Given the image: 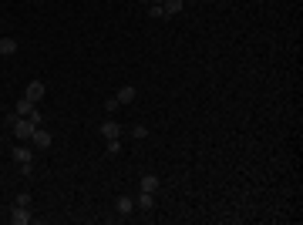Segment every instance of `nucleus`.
I'll use <instances>...</instances> for the list:
<instances>
[{
	"label": "nucleus",
	"instance_id": "aec40b11",
	"mask_svg": "<svg viewBox=\"0 0 303 225\" xmlns=\"http://www.w3.org/2000/svg\"><path fill=\"white\" fill-rule=\"evenodd\" d=\"M145 4H165V0H145Z\"/></svg>",
	"mask_w": 303,
	"mask_h": 225
},
{
	"label": "nucleus",
	"instance_id": "f257e3e1",
	"mask_svg": "<svg viewBox=\"0 0 303 225\" xmlns=\"http://www.w3.org/2000/svg\"><path fill=\"white\" fill-rule=\"evenodd\" d=\"M10 131H14V138H20V141H31V135L37 131V124H31V118H17L14 124H10Z\"/></svg>",
	"mask_w": 303,
	"mask_h": 225
},
{
	"label": "nucleus",
	"instance_id": "ddd939ff",
	"mask_svg": "<svg viewBox=\"0 0 303 225\" xmlns=\"http://www.w3.org/2000/svg\"><path fill=\"white\" fill-rule=\"evenodd\" d=\"M31 108H34L31 101H27V97H20V101H17V105H14V111L20 114V118H27V114H31Z\"/></svg>",
	"mask_w": 303,
	"mask_h": 225
},
{
	"label": "nucleus",
	"instance_id": "dca6fc26",
	"mask_svg": "<svg viewBox=\"0 0 303 225\" xmlns=\"http://www.w3.org/2000/svg\"><path fill=\"white\" fill-rule=\"evenodd\" d=\"M132 135H135V138H148V128H145V124H135V128H132Z\"/></svg>",
	"mask_w": 303,
	"mask_h": 225
},
{
	"label": "nucleus",
	"instance_id": "2eb2a0df",
	"mask_svg": "<svg viewBox=\"0 0 303 225\" xmlns=\"http://www.w3.org/2000/svg\"><path fill=\"white\" fill-rule=\"evenodd\" d=\"M14 205H27V209H31V192H20V195L14 198Z\"/></svg>",
	"mask_w": 303,
	"mask_h": 225
},
{
	"label": "nucleus",
	"instance_id": "20e7f679",
	"mask_svg": "<svg viewBox=\"0 0 303 225\" xmlns=\"http://www.w3.org/2000/svg\"><path fill=\"white\" fill-rule=\"evenodd\" d=\"M115 212H118V215H132V212H135V198H132V195H118Z\"/></svg>",
	"mask_w": 303,
	"mask_h": 225
},
{
	"label": "nucleus",
	"instance_id": "9d476101",
	"mask_svg": "<svg viewBox=\"0 0 303 225\" xmlns=\"http://www.w3.org/2000/svg\"><path fill=\"white\" fill-rule=\"evenodd\" d=\"M17 54V40L14 37H0V57H14Z\"/></svg>",
	"mask_w": 303,
	"mask_h": 225
},
{
	"label": "nucleus",
	"instance_id": "1a4fd4ad",
	"mask_svg": "<svg viewBox=\"0 0 303 225\" xmlns=\"http://www.w3.org/2000/svg\"><path fill=\"white\" fill-rule=\"evenodd\" d=\"M138 188H142V192H159V175H142V182H138Z\"/></svg>",
	"mask_w": 303,
	"mask_h": 225
},
{
	"label": "nucleus",
	"instance_id": "6e6552de",
	"mask_svg": "<svg viewBox=\"0 0 303 225\" xmlns=\"http://www.w3.org/2000/svg\"><path fill=\"white\" fill-rule=\"evenodd\" d=\"M115 97H118V105H132V101L138 97V91L132 88V84H125V88H118V94H115Z\"/></svg>",
	"mask_w": 303,
	"mask_h": 225
},
{
	"label": "nucleus",
	"instance_id": "4468645a",
	"mask_svg": "<svg viewBox=\"0 0 303 225\" xmlns=\"http://www.w3.org/2000/svg\"><path fill=\"white\" fill-rule=\"evenodd\" d=\"M27 118H31V124H37V128L44 124V114H40L37 108H31V114H27Z\"/></svg>",
	"mask_w": 303,
	"mask_h": 225
},
{
	"label": "nucleus",
	"instance_id": "0eeeda50",
	"mask_svg": "<svg viewBox=\"0 0 303 225\" xmlns=\"http://www.w3.org/2000/svg\"><path fill=\"white\" fill-rule=\"evenodd\" d=\"M31 141H34V148H40V152H44V148H51V135H48L44 128H37V131H34V135H31Z\"/></svg>",
	"mask_w": 303,
	"mask_h": 225
},
{
	"label": "nucleus",
	"instance_id": "f03ea898",
	"mask_svg": "<svg viewBox=\"0 0 303 225\" xmlns=\"http://www.w3.org/2000/svg\"><path fill=\"white\" fill-rule=\"evenodd\" d=\"M48 94V88H44V81H27V91H24V97L31 101V105H37L40 97Z\"/></svg>",
	"mask_w": 303,
	"mask_h": 225
},
{
	"label": "nucleus",
	"instance_id": "f8f14e48",
	"mask_svg": "<svg viewBox=\"0 0 303 225\" xmlns=\"http://www.w3.org/2000/svg\"><path fill=\"white\" fill-rule=\"evenodd\" d=\"M14 161H34L31 148H24V145H17V148H14Z\"/></svg>",
	"mask_w": 303,
	"mask_h": 225
},
{
	"label": "nucleus",
	"instance_id": "7ed1b4c3",
	"mask_svg": "<svg viewBox=\"0 0 303 225\" xmlns=\"http://www.w3.org/2000/svg\"><path fill=\"white\" fill-rule=\"evenodd\" d=\"M10 222L14 225H27V222H34V215H31L27 205H14V209H10Z\"/></svg>",
	"mask_w": 303,
	"mask_h": 225
},
{
	"label": "nucleus",
	"instance_id": "39448f33",
	"mask_svg": "<svg viewBox=\"0 0 303 225\" xmlns=\"http://www.w3.org/2000/svg\"><path fill=\"white\" fill-rule=\"evenodd\" d=\"M135 209H142V212H155V195L152 192H142L135 198Z\"/></svg>",
	"mask_w": 303,
	"mask_h": 225
},
{
	"label": "nucleus",
	"instance_id": "a211bd4d",
	"mask_svg": "<svg viewBox=\"0 0 303 225\" xmlns=\"http://www.w3.org/2000/svg\"><path fill=\"white\" fill-rule=\"evenodd\" d=\"M121 152V145H118V138H112V141H108V155H118Z\"/></svg>",
	"mask_w": 303,
	"mask_h": 225
},
{
	"label": "nucleus",
	"instance_id": "f3484780",
	"mask_svg": "<svg viewBox=\"0 0 303 225\" xmlns=\"http://www.w3.org/2000/svg\"><path fill=\"white\" fill-rule=\"evenodd\" d=\"M104 108H108V114L118 111V108H121V105H118V97H108V101H104Z\"/></svg>",
	"mask_w": 303,
	"mask_h": 225
},
{
	"label": "nucleus",
	"instance_id": "423d86ee",
	"mask_svg": "<svg viewBox=\"0 0 303 225\" xmlns=\"http://www.w3.org/2000/svg\"><path fill=\"white\" fill-rule=\"evenodd\" d=\"M101 135L108 138V141H112V138H118V135H121V124H118V121H112V118H104V124H101Z\"/></svg>",
	"mask_w": 303,
	"mask_h": 225
},
{
	"label": "nucleus",
	"instance_id": "9b49d317",
	"mask_svg": "<svg viewBox=\"0 0 303 225\" xmlns=\"http://www.w3.org/2000/svg\"><path fill=\"white\" fill-rule=\"evenodd\" d=\"M182 7H185V0H165V4H162V14H165V17H176Z\"/></svg>",
	"mask_w": 303,
	"mask_h": 225
},
{
	"label": "nucleus",
	"instance_id": "6ab92c4d",
	"mask_svg": "<svg viewBox=\"0 0 303 225\" xmlns=\"http://www.w3.org/2000/svg\"><path fill=\"white\" fill-rule=\"evenodd\" d=\"M148 14L152 17H165V14H162V4H148Z\"/></svg>",
	"mask_w": 303,
	"mask_h": 225
}]
</instances>
